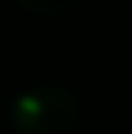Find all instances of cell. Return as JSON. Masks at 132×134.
<instances>
[{
    "label": "cell",
    "instance_id": "2",
    "mask_svg": "<svg viewBox=\"0 0 132 134\" xmlns=\"http://www.w3.org/2000/svg\"><path fill=\"white\" fill-rule=\"evenodd\" d=\"M20 9H26L29 14H40V17H55L63 14L69 6H75V0H14Z\"/></svg>",
    "mask_w": 132,
    "mask_h": 134
},
{
    "label": "cell",
    "instance_id": "1",
    "mask_svg": "<svg viewBox=\"0 0 132 134\" xmlns=\"http://www.w3.org/2000/svg\"><path fill=\"white\" fill-rule=\"evenodd\" d=\"M12 123L20 134H72L78 126V103L55 86L29 88L12 106Z\"/></svg>",
    "mask_w": 132,
    "mask_h": 134
}]
</instances>
